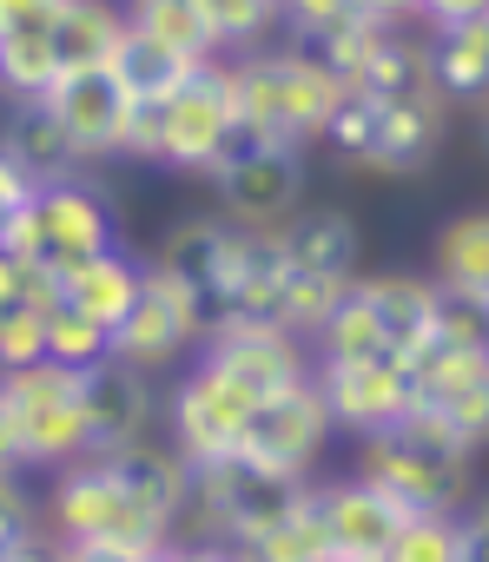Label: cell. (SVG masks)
<instances>
[{
  "instance_id": "obj_1",
  "label": "cell",
  "mask_w": 489,
  "mask_h": 562,
  "mask_svg": "<svg viewBox=\"0 0 489 562\" xmlns=\"http://www.w3.org/2000/svg\"><path fill=\"white\" fill-rule=\"evenodd\" d=\"M225 74H231V113L285 146H318V133L331 126V113L344 100V80L311 47H292V41L225 54Z\"/></svg>"
},
{
  "instance_id": "obj_2",
  "label": "cell",
  "mask_w": 489,
  "mask_h": 562,
  "mask_svg": "<svg viewBox=\"0 0 489 562\" xmlns=\"http://www.w3.org/2000/svg\"><path fill=\"white\" fill-rule=\"evenodd\" d=\"M371 490H384L397 509L410 516H463L469 496H476V470H469V450L430 437L423 424H390L377 437H357V470Z\"/></svg>"
},
{
  "instance_id": "obj_3",
  "label": "cell",
  "mask_w": 489,
  "mask_h": 562,
  "mask_svg": "<svg viewBox=\"0 0 489 562\" xmlns=\"http://www.w3.org/2000/svg\"><path fill=\"white\" fill-rule=\"evenodd\" d=\"M0 238H8V251L27 258L41 278H54V285H60L67 271H80L87 258H100V251L120 245L113 238V205H106V192L87 172L34 186V199L0 225Z\"/></svg>"
},
{
  "instance_id": "obj_4",
  "label": "cell",
  "mask_w": 489,
  "mask_h": 562,
  "mask_svg": "<svg viewBox=\"0 0 489 562\" xmlns=\"http://www.w3.org/2000/svg\"><path fill=\"white\" fill-rule=\"evenodd\" d=\"M231 74H225V54L205 60L179 93L152 100V106H133V139H126V159L139 166H159V172H185V179H205L218 139L231 133Z\"/></svg>"
},
{
  "instance_id": "obj_5",
  "label": "cell",
  "mask_w": 489,
  "mask_h": 562,
  "mask_svg": "<svg viewBox=\"0 0 489 562\" xmlns=\"http://www.w3.org/2000/svg\"><path fill=\"white\" fill-rule=\"evenodd\" d=\"M212 192H218V212L231 225H285L298 205H305V146H285L259 126L231 120V133L218 139L212 166H205Z\"/></svg>"
},
{
  "instance_id": "obj_6",
  "label": "cell",
  "mask_w": 489,
  "mask_h": 562,
  "mask_svg": "<svg viewBox=\"0 0 489 562\" xmlns=\"http://www.w3.org/2000/svg\"><path fill=\"white\" fill-rule=\"evenodd\" d=\"M305 490H311L305 476H285V470H272L259 457L231 450V457L192 463V509H185V522H192L198 542H231L238 549L259 529H272Z\"/></svg>"
},
{
  "instance_id": "obj_7",
  "label": "cell",
  "mask_w": 489,
  "mask_h": 562,
  "mask_svg": "<svg viewBox=\"0 0 489 562\" xmlns=\"http://www.w3.org/2000/svg\"><path fill=\"white\" fill-rule=\"evenodd\" d=\"M0 404H8L21 470H67L87 457V411H80V371L34 358L21 371H0Z\"/></svg>"
},
{
  "instance_id": "obj_8",
  "label": "cell",
  "mask_w": 489,
  "mask_h": 562,
  "mask_svg": "<svg viewBox=\"0 0 489 562\" xmlns=\"http://www.w3.org/2000/svg\"><path fill=\"white\" fill-rule=\"evenodd\" d=\"M403 364H410L403 417L476 457L489 443V351H456V345L423 338L417 351H403Z\"/></svg>"
},
{
  "instance_id": "obj_9",
  "label": "cell",
  "mask_w": 489,
  "mask_h": 562,
  "mask_svg": "<svg viewBox=\"0 0 489 562\" xmlns=\"http://www.w3.org/2000/svg\"><path fill=\"white\" fill-rule=\"evenodd\" d=\"M47 536L54 542H106V549H166V536L152 529V516L120 490V476L106 470V457H80L67 470H54L47 496H41Z\"/></svg>"
},
{
  "instance_id": "obj_10",
  "label": "cell",
  "mask_w": 489,
  "mask_h": 562,
  "mask_svg": "<svg viewBox=\"0 0 489 562\" xmlns=\"http://www.w3.org/2000/svg\"><path fill=\"white\" fill-rule=\"evenodd\" d=\"M198 345H205V331H198V312H192V299L172 285V278L146 258V285H139V299H133V312L113 325V338H106V358H120L126 371H139V378H166V371H179V364H192L198 358Z\"/></svg>"
},
{
  "instance_id": "obj_11",
  "label": "cell",
  "mask_w": 489,
  "mask_h": 562,
  "mask_svg": "<svg viewBox=\"0 0 489 562\" xmlns=\"http://www.w3.org/2000/svg\"><path fill=\"white\" fill-rule=\"evenodd\" d=\"M166 443L185 457V463H212V457H231L244 450V430H252V411L259 397H244L238 384H225L212 364H185L166 391Z\"/></svg>"
},
{
  "instance_id": "obj_12",
  "label": "cell",
  "mask_w": 489,
  "mask_h": 562,
  "mask_svg": "<svg viewBox=\"0 0 489 562\" xmlns=\"http://www.w3.org/2000/svg\"><path fill=\"white\" fill-rule=\"evenodd\" d=\"M311 384L331 411V430L344 437H377L390 424H403L410 411V364L403 351L384 358H311Z\"/></svg>"
},
{
  "instance_id": "obj_13",
  "label": "cell",
  "mask_w": 489,
  "mask_h": 562,
  "mask_svg": "<svg viewBox=\"0 0 489 562\" xmlns=\"http://www.w3.org/2000/svg\"><path fill=\"white\" fill-rule=\"evenodd\" d=\"M41 106L54 113V126L67 133V146H73V159H80L87 172L106 166V159H126V139H133V100H126V87H120L106 67L60 74V80L41 93Z\"/></svg>"
},
{
  "instance_id": "obj_14",
  "label": "cell",
  "mask_w": 489,
  "mask_h": 562,
  "mask_svg": "<svg viewBox=\"0 0 489 562\" xmlns=\"http://www.w3.org/2000/svg\"><path fill=\"white\" fill-rule=\"evenodd\" d=\"M198 364H212L225 384H238L244 397L265 404V397L311 378V345L285 325H225L198 345Z\"/></svg>"
},
{
  "instance_id": "obj_15",
  "label": "cell",
  "mask_w": 489,
  "mask_h": 562,
  "mask_svg": "<svg viewBox=\"0 0 489 562\" xmlns=\"http://www.w3.org/2000/svg\"><path fill=\"white\" fill-rule=\"evenodd\" d=\"M331 437H338V430H331V411H325L318 384L305 378V384L265 397V404L252 411V430H244V457H259V463H272V470L311 483V470H318V457H325Z\"/></svg>"
},
{
  "instance_id": "obj_16",
  "label": "cell",
  "mask_w": 489,
  "mask_h": 562,
  "mask_svg": "<svg viewBox=\"0 0 489 562\" xmlns=\"http://www.w3.org/2000/svg\"><path fill=\"white\" fill-rule=\"evenodd\" d=\"M80 411H87V457H106L120 443L152 437L159 391H152V378L126 371L120 358H100V364L80 371Z\"/></svg>"
},
{
  "instance_id": "obj_17",
  "label": "cell",
  "mask_w": 489,
  "mask_h": 562,
  "mask_svg": "<svg viewBox=\"0 0 489 562\" xmlns=\"http://www.w3.org/2000/svg\"><path fill=\"white\" fill-rule=\"evenodd\" d=\"M106 470L120 476V490L152 516V529L166 542H179V522L192 509V463L166 443V437H139V443H120L106 450Z\"/></svg>"
},
{
  "instance_id": "obj_18",
  "label": "cell",
  "mask_w": 489,
  "mask_h": 562,
  "mask_svg": "<svg viewBox=\"0 0 489 562\" xmlns=\"http://www.w3.org/2000/svg\"><path fill=\"white\" fill-rule=\"evenodd\" d=\"M318 496V516H325V536L338 549V562L351 555H390L397 529L410 522V509H397L384 490H371L364 476H338V483H311Z\"/></svg>"
},
{
  "instance_id": "obj_19",
  "label": "cell",
  "mask_w": 489,
  "mask_h": 562,
  "mask_svg": "<svg viewBox=\"0 0 489 562\" xmlns=\"http://www.w3.org/2000/svg\"><path fill=\"white\" fill-rule=\"evenodd\" d=\"M278 232H285L292 265L311 271V278H331V285H351L357 265H364V232H357V218L338 212V205H298Z\"/></svg>"
},
{
  "instance_id": "obj_20",
  "label": "cell",
  "mask_w": 489,
  "mask_h": 562,
  "mask_svg": "<svg viewBox=\"0 0 489 562\" xmlns=\"http://www.w3.org/2000/svg\"><path fill=\"white\" fill-rule=\"evenodd\" d=\"M371 106H377V100H371ZM443 120H450V106H443L436 93L377 106L371 172H384V179H410V172H423V166L436 159V146H443Z\"/></svg>"
},
{
  "instance_id": "obj_21",
  "label": "cell",
  "mask_w": 489,
  "mask_h": 562,
  "mask_svg": "<svg viewBox=\"0 0 489 562\" xmlns=\"http://www.w3.org/2000/svg\"><path fill=\"white\" fill-rule=\"evenodd\" d=\"M423 60L443 106H489V14L456 27H423Z\"/></svg>"
},
{
  "instance_id": "obj_22",
  "label": "cell",
  "mask_w": 489,
  "mask_h": 562,
  "mask_svg": "<svg viewBox=\"0 0 489 562\" xmlns=\"http://www.w3.org/2000/svg\"><path fill=\"white\" fill-rule=\"evenodd\" d=\"M351 292L371 305L377 331L390 351H417L430 338V305H436V278L430 271H377V278H351Z\"/></svg>"
},
{
  "instance_id": "obj_23",
  "label": "cell",
  "mask_w": 489,
  "mask_h": 562,
  "mask_svg": "<svg viewBox=\"0 0 489 562\" xmlns=\"http://www.w3.org/2000/svg\"><path fill=\"white\" fill-rule=\"evenodd\" d=\"M0 153H8V159H14V166L34 179V186L87 172V166L73 159L67 133L54 126V113H47L41 100H0Z\"/></svg>"
},
{
  "instance_id": "obj_24",
  "label": "cell",
  "mask_w": 489,
  "mask_h": 562,
  "mask_svg": "<svg viewBox=\"0 0 489 562\" xmlns=\"http://www.w3.org/2000/svg\"><path fill=\"white\" fill-rule=\"evenodd\" d=\"M139 285H146V258H133V251H100V258H87L80 271H67L60 278V299L67 305H80L93 325H106V338H113V325L133 312V299H139Z\"/></svg>"
},
{
  "instance_id": "obj_25",
  "label": "cell",
  "mask_w": 489,
  "mask_h": 562,
  "mask_svg": "<svg viewBox=\"0 0 489 562\" xmlns=\"http://www.w3.org/2000/svg\"><path fill=\"white\" fill-rule=\"evenodd\" d=\"M198 67H205V60H185L179 47H166V41L139 34V27H126V34H120V47H113V60H106V74L126 87V100H133V106H152V100L179 93Z\"/></svg>"
},
{
  "instance_id": "obj_26",
  "label": "cell",
  "mask_w": 489,
  "mask_h": 562,
  "mask_svg": "<svg viewBox=\"0 0 489 562\" xmlns=\"http://www.w3.org/2000/svg\"><path fill=\"white\" fill-rule=\"evenodd\" d=\"M126 34V8L120 0H60V21H54V60L60 74L80 67H106L113 47Z\"/></svg>"
},
{
  "instance_id": "obj_27",
  "label": "cell",
  "mask_w": 489,
  "mask_h": 562,
  "mask_svg": "<svg viewBox=\"0 0 489 562\" xmlns=\"http://www.w3.org/2000/svg\"><path fill=\"white\" fill-rule=\"evenodd\" d=\"M430 278L436 285H463V292H489V205L443 218L436 251H430Z\"/></svg>"
},
{
  "instance_id": "obj_28",
  "label": "cell",
  "mask_w": 489,
  "mask_h": 562,
  "mask_svg": "<svg viewBox=\"0 0 489 562\" xmlns=\"http://www.w3.org/2000/svg\"><path fill=\"white\" fill-rule=\"evenodd\" d=\"M244 562H338L331 536H325V516H318V496L305 490L272 529H259L252 542H238Z\"/></svg>"
},
{
  "instance_id": "obj_29",
  "label": "cell",
  "mask_w": 489,
  "mask_h": 562,
  "mask_svg": "<svg viewBox=\"0 0 489 562\" xmlns=\"http://www.w3.org/2000/svg\"><path fill=\"white\" fill-rule=\"evenodd\" d=\"M120 8H126V27L179 47L185 60H218V34H212L198 0H120Z\"/></svg>"
},
{
  "instance_id": "obj_30",
  "label": "cell",
  "mask_w": 489,
  "mask_h": 562,
  "mask_svg": "<svg viewBox=\"0 0 489 562\" xmlns=\"http://www.w3.org/2000/svg\"><path fill=\"white\" fill-rule=\"evenodd\" d=\"M41 358L67 364V371H87L106 358V325H93L80 305H67L60 292L41 305Z\"/></svg>"
},
{
  "instance_id": "obj_31",
  "label": "cell",
  "mask_w": 489,
  "mask_h": 562,
  "mask_svg": "<svg viewBox=\"0 0 489 562\" xmlns=\"http://www.w3.org/2000/svg\"><path fill=\"white\" fill-rule=\"evenodd\" d=\"M384 351L390 345H384V331H377V318L357 292H344L331 305V318L311 331V358H384Z\"/></svg>"
},
{
  "instance_id": "obj_32",
  "label": "cell",
  "mask_w": 489,
  "mask_h": 562,
  "mask_svg": "<svg viewBox=\"0 0 489 562\" xmlns=\"http://www.w3.org/2000/svg\"><path fill=\"white\" fill-rule=\"evenodd\" d=\"M198 8L218 34V54H252L278 34V0H198Z\"/></svg>"
},
{
  "instance_id": "obj_33",
  "label": "cell",
  "mask_w": 489,
  "mask_h": 562,
  "mask_svg": "<svg viewBox=\"0 0 489 562\" xmlns=\"http://www.w3.org/2000/svg\"><path fill=\"white\" fill-rule=\"evenodd\" d=\"M430 338L436 345H456V351H489V299L482 292H463V285H436Z\"/></svg>"
},
{
  "instance_id": "obj_34",
  "label": "cell",
  "mask_w": 489,
  "mask_h": 562,
  "mask_svg": "<svg viewBox=\"0 0 489 562\" xmlns=\"http://www.w3.org/2000/svg\"><path fill=\"white\" fill-rule=\"evenodd\" d=\"M41 536H47V516H41V496L27 490V470H0V562Z\"/></svg>"
},
{
  "instance_id": "obj_35",
  "label": "cell",
  "mask_w": 489,
  "mask_h": 562,
  "mask_svg": "<svg viewBox=\"0 0 489 562\" xmlns=\"http://www.w3.org/2000/svg\"><path fill=\"white\" fill-rule=\"evenodd\" d=\"M463 555V516H410L390 542V562H456Z\"/></svg>"
},
{
  "instance_id": "obj_36",
  "label": "cell",
  "mask_w": 489,
  "mask_h": 562,
  "mask_svg": "<svg viewBox=\"0 0 489 562\" xmlns=\"http://www.w3.org/2000/svg\"><path fill=\"white\" fill-rule=\"evenodd\" d=\"M357 14H364L357 0H278V27L292 34V47H311V41H325L331 27H344Z\"/></svg>"
},
{
  "instance_id": "obj_37",
  "label": "cell",
  "mask_w": 489,
  "mask_h": 562,
  "mask_svg": "<svg viewBox=\"0 0 489 562\" xmlns=\"http://www.w3.org/2000/svg\"><path fill=\"white\" fill-rule=\"evenodd\" d=\"M60 0H0V41H54Z\"/></svg>"
},
{
  "instance_id": "obj_38",
  "label": "cell",
  "mask_w": 489,
  "mask_h": 562,
  "mask_svg": "<svg viewBox=\"0 0 489 562\" xmlns=\"http://www.w3.org/2000/svg\"><path fill=\"white\" fill-rule=\"evenodd\" d=\"M482 14H489V0H417V27H456Z\"/></svg>"
},
{
  "instance_id": "obj_39",
  "label": "cell",
  "mask_w": 489,
  "mask_h": 562,
  "mask_svg": "<svg viewBox=\"0 0 489 562\" xmlns=\"http://www.w3.org/2000/svg\"><path fill=\"white\" fill-rule=\"evenodd\" d=\"M166 562H244V555L231 542H198L192 536V542H166Z\"/></svg>"
},
{
  "instance_id": "obj_40",
  "label": "cell",
  "mask_w": 489,
  "mask_h": 562,
  "mask_svg": "<svg viewBox=\"0 0 489 562\" xmlns=\"http://www.w3.org/2000/svg\"><path fill=\"white\" fill-rule=\"evenodd\" d=\"M146 549H106V542H60V562H139Z\"/></svg>"
},
{
  "instance_id": "obj_41",
  "label": "cell",
  "mask_w": 489,
  "mask_h": 562,
  "mask_svg": "<svg viewBox=\"0 0 489 562\" xmlns=\"http://www.w3.org/2000/svg\"><path fill=\"white\" fill-rule=\"evenodd\" d=\"M357 8H364L371 21H397V27L417 21V0H357Z\"/></svg>"
},
{
  "instance_id": "obj_42",
  "label": "cell",
  "mask_w": 489,
  "mask_h": 562,
  "mask_svg": "<svg viewBox=\"0 0 489 562\" xmlns=\"http://www.w3.org/2000/svg\"><path fill=\"white\" fill-rule=\"evenodd\" d=\"M456 562H489V529L476 516H463V555Z\"/></svg>"
},
{
  "instance_id": "obj_43",
  "label": "cell",
  "mask_w": 489,
  "mask_h": 562,
  "mask_svg": "<svg viewBox=\"0 0 489 562\" xmlns=\"http://www.w3.org/2000/svg\"><path fill=\"white\" fill-rule=\"evenodd\" d=\"M8 562H60V542L54 536H41V542H27L21 555H8Z\"/></svg>"
},
{
  "instance_id": "obj_44",
  "label": "cell",
  "mask_w": 489,
  "mask_h": 562,
  "mask_svg": "<svg viewBox=\"0 0 489 562\" xmlns=\"http://www.w3.org/2000/svg\"><path fill=\"white\" fill-rule=\"evenodd\" d=\"M463 516H476V522H482V529H489V483H482V490H476V496H469V509H463Z\"/></svg>"
},
{
  "instance_id": "obj_45",
  "label": "cell",
  "mask_w": 489,
  "mask_h": 562,
  "mask_svg": "<svg viewBox=\"0 0 489 562\" xmlns=\"http://www.w3.org/2000/svg\"><path fill=\"white\" fill-rule=\"evenodd\" d=\"M351 562H390V555H351Z\"/></svg>"
},
{
  "instance_id": "obj_46",
  "label": "cell",
  "mask_w": 489,
  "mask_h": 562,
  "mask_svg": "<svg viewBox=\"0 0 489 562\" xmlns=\"http://www.w3.org/2000/svg\"><path fill=\"white\" fill-rule=\"evenodd\" d=\"M0 258H8V238H0Z\"/></svg>"
},
{
  "instance_id": "obj_47",
  "label": "cell",
  "mask_w": 489,
  "mask_h": 562,
  "mask_svg": "<svg viewBox=\"0 0 489 562\" xmlns=\"http://www.w3.org/2000/svg\"><path fill=\"white\" fill-rule=\"evenodd\" d=\"M482 139H489V120H482Z\"/></svg>"
},
{
  "instance_id": "obj_48",
  "label": "cell",
  "mask_w": 489,
  "mask_h": 562,
  "mask_svg": "<svg viewBox=\"0 0 489 562\" xmlns=\"http://www.w3.org/2000/svg\"><path fill=\"white\" fill-rule=\"evenodd\" d=\"M482 299H489V292H482Z\"/></svg>"
}]
</instances>
